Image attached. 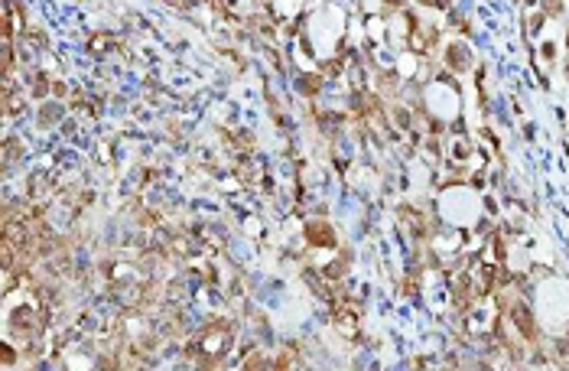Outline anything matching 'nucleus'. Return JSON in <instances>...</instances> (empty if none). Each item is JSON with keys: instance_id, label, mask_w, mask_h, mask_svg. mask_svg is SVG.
<instances>
[{"instance_id": "1", "label": "nucleus", "mask_w": 569, "mask_h": 371, "mask_svg": "<svg viewBox=\"0 0 569 371\" xmlns=\"http://www.w3.org/2000/svg\"><path fill=\"white\" fill-rule=\"evenodd\" d=\"M449 62H452L456 68H465V65H468V52L462 49V46H452V49H449Z\"/></svg>"}, {"instance_id": "2", "label": "nucleus", "mask_w": 569, "mask_h": 371, "mask_svg": "<svg viewBox=\"0 0 569 371\" xmlns=\"http://www.w3.org/2000/svg\"><path fill=\"white\" fill-rule=\"evenodd\" d=\"M566 39H569V33H566Z\"/></svg>"}]
</instances>
